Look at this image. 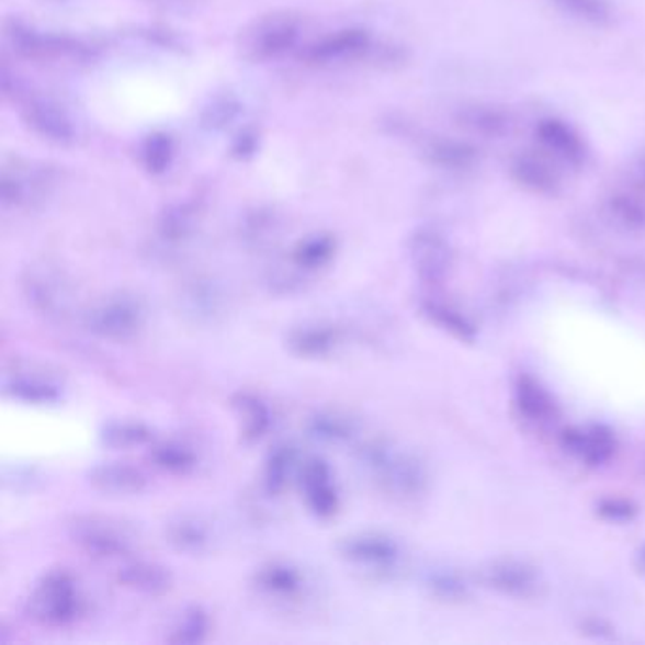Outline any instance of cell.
I'll return each instance as SVG.
<instances>
[{"mask_svg": "<svg viewBox=\"0 0 645 645\" xmlns=\"http://www.w3.org/2000/svg\"><path fill=\"white\" fill-rule=\"evenodd\" d=\"M430 159L433 163L441 167H451V169H466L472 167L477 159V150L474 146L461 140H438L430 148Z\"/></svg>", "mask_w": 645, "mask_h": 645, "instance_id": "obj_30", "label": "cell"}, {"mask_svg": "<svg viewBox=\"0 0 645 645\" xmlns=\"http://www.w3.org/2000/svg\"><path fill=\"white\" fill-rule=\"evenodd\" d=\"M461 125L480 137H501L509 131V116L495 106L474 104L461 112Z\"/></svg>", "mask_w": 645, "mask_h": 645, "instance_id": "obj_24", "label": "cell"}, {"mask_svg": "<svg viewBox=\"0 0 645 645\" xmlns=\"http://www.w3.org/2000/svg\"><path fill=\"white\" fill-rule=\"evenodd\" d=\"M365 48H367V36L362 31H344V33L331 36L328 41L316 44L315 48L310 49V57L328 61V59L360 54Z\"/></svg>", "mask_w": 645, "mask_h": 645, "instance_id": "obj_28", "label": "cell"}, {"mask_svg": "<svg viewBox=\"0 0 645 645\" xmlns=\"http://www.w3.org/2000/svg\"><path fill=\"white\" fill-rule=\"evenodd\" d=\"M511 177L532 192H555L561 174L553 159L543 151H521L511 161Z\"/></svg>", "mask_w": 645, "mask_h": 645, "instance_id": "obj_18", "label": "cell"}, {"mask_svg": "<svg viewBox=\"0 0 645 645\" xmlns=\"http://www.w3.org/2000/svg\"><path fill=\"white\" fill-rule=\"evenodd\" d=\"M171 159V143L163 135H154L148 138L145 146V161L148 169L154 172L166 171Z\"/></svg>", "mask_w": 645, "mask_h": 645, "instance_id": "obj_31", "label": "cell"}, {"mask_svg": "<svg viewBox=\"0 0 645 645\" xmlns=\"http://www.w3.org/2000/svg\"><path fill=\"white\" fill-rule=\"evenodd\" d=\"M99 440L112 451H131L138 446H150L156 441V433L143 420H109L101 428Z\"/></svg>", "mask_w": 645, "mask_h": 645, "instance_id": "obj_23", "label": "cell"}, {"mask_svg": "<svg viewBox=\"0 0 645 645\" xmlns=\"http://www.w3.org/2000/svg\"><path fill=\"white\" fill-rule=\"evenodd\" d=\"M297 41V25L288 15H271L256 23L247 35L245 49L254 59H269L284 54Z\"/></svg>", "mask_w": 645, "mask_h": 645, "instance_id": "obj_14", "label": "cell"}, {"mask_svg": "<svg viewBox=\"0 0 645 645\" xmlns=\"http://www.w3.org/2000/svg\"><path fill=\"white\" fill-rule=\"evenodd\" d=\"M88 613V598L72 572L49 570L36 581L27 600V615L46 629H69Z\"/></svg>", "mask_w": 645, "mask_h": 645, "instance_id": "obj_1", "label": "cell"}, {"mask_svg": "<svg viewBox=\"0 0 645 645\" xmlns=\"http://www.w3.org/2000/svg\"><path fill=\"white\" fill-rule=\"evenodd\" d=\"M305 430L310 440L320 445L343 446L357 440L360 422L352 412L339 407H322L310 412L305 420Z\"/></svg>", "mask_w": 645, "mask_h": 645, "instance_id": "obj_15", "label": "cell"}, {"mask_svg": "<svg viewBox=\"0 0 645 645\" xmlns=\"http://www.w3.org/2000/svg\"><path fill=\"white\" fill-rule=\"evenodd\" d=\"M2 392L8 398L27 406H54L63 398L61 378L44 365L15 362L4 371Z\"/></svg>", "mask_w": 645, "mask_h": 645, "instance_id": "obj_6", "label": "cell"}, {"mask_svg": "<svg viewBox=\"0 0 645 645\" xmlns=\"http://www.w3.org/2000/svg\"><path fill=\"white\" fill-rule=\"evenodd\" d=\"M166 542L182 555H203L213 547V527L203 516L180 513L167 522Z\"/></svg>", "mask_w": 645, "mask_h": 645, "instance_id": "obj_17", "label": "cell"}, {"mask_svg": "<svg viewBox=\"0 0 645 645\" xmlns=\"http://www.w3.org/2000/svg\"><path fill=\"white\" fill-rule=\"evenodd\" d=\"M358 464L388 495H411L420 485L417 464L386 441H367L358 449Z\"/></svg>", "mask_w": 645, "mask_h": 645, "instance_id": "obj_5", "label": "cell"}, {"mask_svg": "<svg viewBox=\"0 0 645 645\" xmlns=\"http://www.w3.org/2000/svg\"><path fill=\"white\" fill-rule=\"evenodd\" d=\"M297 483L302 488L305 506L316 519L328 521L337 516V511L341 508V496H339L336 474L331 472L328 462L318 456L303 461Z\"/></svg>", "mask_w": 645, "mask_h": 645, "instance_id": "obj_10", "label": "cell"}, {"mask_svg": "<svg viewBox=\"0 0 645 645\" xmlns=\"http://www.w3.org/2000/svg\"><path fill=\"white\" fill-rule=\"evenodd\" d=\"M179 309L193 324H214L226 315L227 294L213 279L197 276L179 292Z\"/></svg>", "mask_w": 645, "mask_h": 645, "instance_id": "obj_12", "label": "cell"}, {"mask_svg": "<svg viewBox=\"0 0 645 645\" xmlns=\"http://www.w3.org/2000/svg\"><path fill=\"white\" fill-rule=\"evenodd\" d=\"M231 407L237 415L240 438L245 443L252 445L268 435L273 426V412L265 399L252 392H239L231 398Z\"/></svg>", "mask_w": 645, "mask_h": 645, "instance_id": "obj_20", "label": "cell"}, {"mask_svg": "<svg viewBox=\"0 0 645 645\" xmlns=\"http://www.w3.org/2000/svg\"><path fill=\"white\" fill-rule=\"evenodd\" d=\"M148 322L143 297L127 290L106 294L83 310V326L97 339L109 343H129L140 337Z\"/></svg>", "mask_w": 645, "mask_h": 645, "instance_id": "obj_2", "label": "cell"}, {"mask_svg": "<svg viewBox=\"0 0 645 645\" xmlns=\"http://www.w3.org/2000/svg\"><path fill=\"white\" fill-rule=\"evenodd\" d=\"M20 286L29 309L46 322H69L76 313V290L61 269L33 263L23 271Z\"/></svg>", "mask_w": 645, "mask_h": 645, "instance_id": "obj_3", "label": "cell"}, {"mask_svg": "<svg viewBox=\"0 0 645 645\" xmlns=\"http://www.w3.org/2000/svg\"><path fill=\"white\" fill-rule=\"evenodd\" d=\"M211 632V618L200 606H192L180 613L171 632L167 634V642L174 645H197L205 642Z\"/></svg>", "mask_w": 645, "mask_h": 645, "instance_id": "obj_25", "label": "cell"}, {"mask_svg": "<svg viewBox=\"0 0 645 645\" xmlns=\"http://www.w3.org/2000/svg\"><path fill=\"white\" fill-rule=\"evenodd\" d=\"M563 14L574 20L584 21L589 25L604 27L613 20V8L610 0H551Z\"/></svg>", "mask_w": 645, "mask_h": 645, "instance_id": "obj_27", "label": "cell"}, {"mask_svg": "<svg viewBox=\"0 0 645 645\" xmlns=\"http://www.w3.org/2000/svg\"><path fill=\"white\" fill-rule=\"evenodd\" d=\"M148 461L161 474L184 477L197 467L200 456L190 443L182 440L154 441L148 446Z\"/></svg>", "mask_w": 645, "mask_h": 645, "instance_id": "obj_21", "label": "cell"}, {"mask_svg": "<svg viewBox=\"0 0 645 645\" xmlns=\"http://www.w3.org/2000/svg\"><path fill=\"white\" fill-rule=\"evenodd\" d=\"M67 535L76 550L93 561H124L135 551L137 535L114 517L83 513L67 522Z\"/></svg>", "mask_w": 645, "mask_h": 645, "instance_id": "obj_4", "label": "cell"}, {"mask_svg": "<svg viewBox=\"0 0 645 645\" xmlns=\"http://www.w3.org/2000/svg\"><path fill=\"white\" fill-rule=\"evenodd\" d=\"M303 461L297 446L292 445V443L276 445L263 462L261 487L265 490V495L273 496V498L284 495V490L290 487V483L297 479Z\"/></svg>", "mask_w": 645, "mask_h": 645, "instance_id": "obj_19", "label": "cell"}, {"mask_svg": "<svg viewBox=\"0 0 645 645\" xmlns=\"http://www.w3.org/2000/svg\"><path fill=\"white\" fill-rule=\"evenodd\" d=\"M336 551L341 561L367 574H385L399 558L398 545L392 538L370 530L339 538Z\"/></svg>", "mask_w": 645, "mask_h": 645, "instance_id": "obj_8", "label": "cell"}, {"mask_svg": "<svg viewBox=\"0 0 645 645\" xmlns=\"http://www.w3.org/2000/svg\"><path fill=\"white\" fill-rule=\"evenodd\" d=\"M120 587L140 597H163L174 585L172 574L163 564L154 561H127L116 572Z\"/></svg>", "mask_w": 645, "mask_h": 645, "instance_id": "obj_16", "label": "cell"}, {"mask_svg": "<svg viewBox=\"0 0 645 645\" xmlns=\"http://www.w3.org/2000/svg\"><path fill=\"white\" fill-rule=\"evenodd\" d=\"M252 589L258 597L269 600L276 606L302 604L309 595V577L302 566L275 558L269 563L261 564L260 568L252 576Z\"/></svg>", "mask_w": 645, "mask_h": 645, "instance_id": "obj_7", "label": "cell"}, {"mask_svg": "<svg viewBox=\"0 0 645 645\" xmlns=\"http://www.w3.org/2000/svg\"><path fill=\"white\" fill-rule=\"evenodd\" d=\"M86 480L93 490L106 496H135L145 493L148 475L129 462H101L91 466Z\"/></svg>", "mask_w": 645, "mask_h": 645, "instance_id": "obj_13", "label": "cell"}, {"mask_svg": "<svg viewBox=\"0 0 645 645\" xmlns=\"http://www.w3.org/2000/svg\"><path fill=\"white\" fill-rule=\"evenodd\" d=\"M349 333L333 320H307L292 326L284 337L290 354L299 360H328L343 349Z\"/></svg>", "mask_w": 645, "mask_h": 645, "instance_id": "obj_9", "label": "cell"}, {"mask_svg": "<svg viewBox=\"0 0 645 645\" xmlns=\"http://www.w3.org/2000/svg\"><path fill=\"white\" fill-rule=\"evenodd\" d=\"M29 122L41 135L52 138V140H57V143H67L72 137L69 122L48 104H31Z\"/></svg>", "mask_w": 645, "mask_h": 645, "instance_id": "obj_29", "label": "cell"}, {"mask_svg": "<svg viewBox=\"0 0 645 645\" xmlns=\"http://www.w3.org/2000/svg\"><path fill=\"white\" fill-rule=\"evenodd\" d=\"M195 224H197L195 208L190 205L171 206L159 218V237L166 242L177 245V242H182L193 234Z\"/></svg>", "mask_w": 645, "mask_h": 645, "instance_id": "obj_26", "label": "cell"}, {"mask_svg": "<svg viewBox=\"0 0 645 645\" xmlns=\"http://www.w3.org/2000/svg\"><path fill=\"white\" fill-rule=\"evenodd\" d=\"M411 256L415 269L425 281H438L445 273L449 252L440 235L422 229L411 240Z\"/></svg>", "mask_w": 645, "mask_h": 645, "instance_id": "obj_22", "label": "cell"}, {"mask_svg": "<svg viewBox=\"0 0 645 645\" xmlns=\"http://www.w3.org/2000/svg\"><path fill=\"white\" fill-rule=\"evenodd\" d=\"M535 138L543 154L561 166L579 169L589 158V148L581 133L558 117H545L538 122Z\"/></svg>", "mask_w": 645, "mask_h": 645, "instance_id": "obj_11", "label": "cell"}]
</instances>
